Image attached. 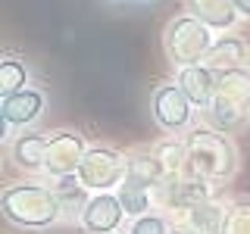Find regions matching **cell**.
Listing matches in <instances>:
<instances>
[{
	"mask_svg": "<svg viewBox=\"0 0 250 234\" xmlns=\"http://www.w3.org/2000/svg\"><path fill=\"white\" fill-rule=\"evenodd\" d=\"M185 175L200 178L209 184H225L238 172V150H234L231 137L216 128H191L185 137Z\"/></svg>",
	"mask_w": 250,
	"mask_h": 234,
	"instance_id": "6da1fadb",
	"label": "cell"
},
{
	"mask_svg": "<svg viewBox=\"0 0 250 234\" xmlns=\"http://www.w3.org/2000/svg\"><path fill=\"white\" fill-rule=\"evenodd\" d=\"M0 215L22 231H47L62 218V206L47 184H6L0 194Z\"/></svg>",
	"mask_w": 250,
	"mask_h": 234,
	"instance_id": "7a4b0ae2",
	"label": "cell"
},
{
	"mask_svg": "<svg viewBox=\"0 0 250 234\" xmlns=\"http://www.w3.org/2000/svg\"><path fill=\"white\" fill-rule=\"evenodd\" d=\"M209 119L219 131L229 135L250 116V66L216 72V97L209 103Z\"/></svg>",
	"mask_w": 250,
	"mask_h": 234,
	"instance_id": "3957f363",
	"label": "cell"
},
{
	"mask_svg": "<svg viewBox=\"0 0 250 234\" xmlns=\"http://www.w3.org/2000/svg\"><path fill=\"white\" fill-rule=\"evenodd\" d=\"M213 28H207L194 16H175L163 31V53L172 66H200L213 47Z\"/></svg>",
	"mask_w": 250,
	"mask_h": 234,
	"instance_id": "277c9868",
	"label": "cell"
},
{
	"mask_svg": "<svg viewBox=\"0 0 250 234\" xmlns=\"http://www.w3.org/2000/svg\"><path fill=\"white\" fill-rule=\"evenodd\" d=\"M78 181L91 194H109L119 191L122 181L128 178V156H122L113 147H91L78 166Z\"/></svg>",
	"mask_w": 250,
	"mask_h": 234,
	"instance_id": "5b68a950",
	"label": "cell"
},
{
	"mask_svg": "<svg viewBox=\"0 0 250 234\" xmlns=\"http://www.w3.org/2000/svg\"><path fill=\"white\" fill-rule=\"evenodd\" d=\"M150 116L163 131L182 135V131H191L194 103L185 97V91L175 81H166V84H156L150 94Z\"/></svg>",
	"mask_w": 250,
	"mask_h": 234,
	"instance_id": "8992f818",
	"label": "cell"
},
{
	"mask_svg": "<svg viewBox=\"0 0 250 234\" xmlns=\"http://www.w3.org/2000/svg\"><path fill=\"white\" fill-rule=\"evenodd\" d=\"M225 218H229V206H222L216 200L188 203V206L169 209V222L178 234H222Z\"/></svg>",
	"mask_w": 250,
	"mask_h": 234,
	"instance_id": "52a82bcc",
	"label": "cell"
},
{
	"mask_svg": "<svg viewBox=\"0 0 250 234\" xmlns=\"http://www.w3.org/2000/svg\"><path fill=\"white\" fill-rule=\"evenodd\" d=\"M88 150L91 147H88V140H84L82 131H57V135H50V144H47L44 172L53 181H57V178H66V175H75Z\"/></svg>",
	"mask_w": 250,
	"mask_h": 234,
	"instance_id": "ba28073f",
	"label": "cell"
},
{
	"mask_svg": "<svg viewBox=\"0 0 250 234\" xmlns=\"http://www.w3.org/2000/svg\"><path fill=\"white\" fill-rule=\"evenodd\" d=\"M122 222H125V206L116 191L94 194L91 203L84 206L82 218H78L82 231H88V234H116L122 228Z\"/></svg>",
	"mask_w": 250,
	"mask_h": 234,
	"instance_id": "9c48e42d",
	"label": "cell"
},
{
	"mask_svg": "<svg viewBox=\"0 0 250 234\" xmlns=\"http://www.w3.org/2000/svg\"><path fill=\"white\" fill-rule=\"evenodd\" d=\"M44 106H47V97H44L41 88H25V91H16V94L0 97V116H3L6 131L35 125L41 119Z\"/></svg>",
	"mask_w": 250,
	"mask_h": 234,
	"instance_id": "30bf717a",
	"label": "cell"
},
{
	"mask_svg": "<svg viewBox=\"0 0 250 234\" xmlns=\"http://www.w3.org/2000/svg\"><path fill=\"white\" fill-rule=\"evenodd\" d=\"M175 84L185 91V97L194 103V109H209V103L216 97V69H209L207 62L185 66V69H178Z\"/></svg>",
	"mask_w": 250,
	"mask_h": 234,
	"instance_id": "8fae6325",
	"label": "cell"
},
{
	"mask_svg": "<svg viewBox=\"0 0 250 234\" xmlns=\"http://www.w3.org/2000/svg\"><path fill=\"white\" fill-rule=\"evenodd\" d=\"M185 6H188V16L200 19L213 31H231L241 16L231 0H185Z\"/></svg>",
	"mask_w": 250,
	"mask_h": 234,
	"instance_id": "7c38bea8",
	"label": "cell"
},
{
	"mask_svg": "<svg viewBox=\"0 0 250 234\" xmlns=\"http://www.w3.org/2000/svg\"><path fill=\"white\" fill-rule=\"evenodd\" d=\"M47 144H50L47 135H41V131H25V135H19L10 144V159L25 172H44Z\"/></svg>",
	"mask_w": 250,
	"mask_h": 234,
	"instance_id": "4fadbf2b",
	"label": "cell"
},
{
	"mask_svg": "<svg viewBox=\"0 0 250 234\" xmlns=\"http://www.w3.org/2000/svg\"><path fill=\"white\" fill-rule=\"evenodd\" d=\"M203 62H207L209 69H216V72L241 69V66L250 62V44L241 41V38H234V35H222L213 47H209V53H207Z\"/></svg>",
	"mask_w": 250,
	"mask_h": 234,
	"instance_id": "5bb4252c",
	"label": "cell"
},
{
	"mask_svg": "<svg viewBox=\"0 0 250 234\" xmlns=\"http://www.w3.org/2000/svg\"><path fill=\"white\" fill-rule=\"evenodd\" d=\"M128 181L156 191L166 181H172V175L166 172V166L160 162L156 153H135V156H128Z\"/></svg>",
	"mask_w": 250,
	"mask_h": 234,
	"instance_id": "9a60e30c",
	"label": "cell"
},
{
	"mask_svg": "<svg viewBox=\"0 0 250 234\" xmlns=\"http://www.w3.org/2000/svg\"><path fill=\"white\" fill-rule=\"evenodd\" d=\"M53 191H57L60 197V206H62V215L66 218H82L84 206L91 203L94 194L78 181V175H66V178H57V184H53Z\"/></svg>",
	"mask_w": 250,
	"mask_h": 234,
	"instance_id": "2e32d148",
	"label": "cell"
},
{
	"mask_svg": "<svg viewBox=\"0 0 250 234\" xmlns=\"http://www.w3.org/2000/svg\"><path fill=\"white\" fill-rule=\"evenodd\" d=\"M116 194H119V200L125 206V215L141 218L156 206V191H150V187H144V184H135V181H128V178L122 181V187Z\"/></svg>",
	"mask_w": 250,
	"mask_h": 234,
	"instance_id": "e0dca14e",
	"label": "cell"
},
{
	"mask_svg": "<svg viewBox=\"0 0 250 234\" xmlns=\"http://www.w3.org/2000/svg\"><path fill=\"white\" fill-rule=\"evenodd\" d=\"M28 81H31V69H28L25 59H19V57L0 59V97L16 94V91H25Z\"/></svg>",
	"mask_w": 250,
	"mask_h": 234,
	"instance_id": "ac0fdd59",
	"label": "cell"
},
{
	"mask_svg": "<svg viewBox=\"0 0 250 234\" xmlns=\"http://www.w3.org/2000/svg\"><path fill=\"white\" fill-rule=\"evenodd\" d=\"M222 234H250V197H234L229 203V218H225Z\"/></svg>",
	"mask_w": 250,
	"mask_h": 234,
	"instance_id": "d6986e66",
	"label": "cell"
},
{
	"mask_svg": "<svg viewBox=\"0 0 250 234\" xmlns=\"http://www.w3.org/2000/svg\"><path fill=\"white\" fill-rule=\"evenodd\" d=\"M156 156H160V162L166 166V172L172 178H178V172H185V162H188V150L185 144H175V140H163V144H156Z\"/></svg>",
	"mask_w": 250,
	"mask_h": 234,
	"instance_id": "ffe728a7",
	"label": "cell"
},
{
	"mask_svg": "<svg viewBox=\"0 0 250 234\" xmlns=\"http://www.w3.org/2000/svg\"><path fill=\"white\" fill-rule=\"evenodd\" d=\"M128 234H172V222H169V215H163V213H147V215H141V218L131 222Z\"/></svg>",
	"mask_w": 250,
	"mask_h": 234,
	"instance_id": "44dd1931",
	"label": "cell"
},
{
	"mask_svg": "<svg viewBox=\"0 0 250 234\" xmlns=\"http://www.w3.org/2000/svg\"><path fill=\"white\" fill-rule=\"evenodd\" d=\"M231 3L238 6V13H241V16H247V19H250V0H231Z\"/></svg>",
	"mask_w": 250,
	"mask_h": 234,
	"instance_id": "7402d4cb",
	"label": "cell"
},
{
	"mask_svg": "<svg viewBox=\"0 0 250 234\" xmlns=\"http://www.w3.org/2000/svg\"><path fill=\"white\" fill-rule=\"evenodd\" d=\"M175 234H178V231H175Z\"/></svg>",
	"mask_w": 250,
	"mask_h": 234,
	"instance_id": "603a6c76",
	"label": "cell"
}]
</instances>
